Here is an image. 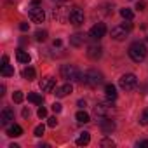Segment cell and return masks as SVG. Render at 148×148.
<instances>
[{
  "instance_id": "obj_22",
  "label": "cell",
  "mask_w": 148,
  "mask_h": 148,
  "mask_svg": "<svg viewBox=\"0 0 148 148\" xmlns=\"http://www.w3.org/2000/svg\"><path fill=\"white\" fill-rule=\"evenodd\" d=\"M75 119H77V122H80V124H87V122H89V113L84 112V110H80V112H77Z\"/></svg>"
},
{
  "instance_id": "obj_26",
  "label": "cell",
  "mask_w": 148,
  "mask_h": 148,
  "mask_svg": "<svg viewBox=\"0 0 148 148\" xmlns=\"http://www.w3.org/2000/svg\"><path fill=\"white\" fill-rule=\"evenodd\" d=\"M35 38H37L38 42H44V40L47 38V32H45V30H37V32H35Z\"/></svg>"
},
{
  "instance_id": "obj_27",
  "label": "cell",
  "mask_w": 148,
  "mask_h": 148,
  "mask_svg": "<svg viewBox=\"0 0 148 148\" xmlns=\"http://www.w3.org/2000/svg\"><path fill=\"white\" fill-rule=\"evenodd\" d=\"M23 99H25V94H23L21 91H16V92L12 94V101H14V103H23Z\"/></svg>"
},
{
  "instance_id": "obj_43",
  "label": "cell",
  "mask_w": 148,
  "mask_h": 148,
  "mask_svg": "<svg viewBox=\"0 0 148 148\" xmlns=\"http://www.w3.org/2000/svg\"><path fill=\"white\" fill-rule=\"evenodd\" d=\"M146 40H148V38H146Z\"/></svg>"
},
{
  "instance_id": "obj_15",
  "label": "cell",
  "mask_w": 148,
  "mask_h": 148,
  "mask_svg": "<svg viewBox=\"0 0 148 148\" xmlns=\"http://www.w3.org/2000/svg\"><path fill=\"white\" fill-rule=\"evenodd\" d=\"M73 92V87H71V82H68V84H64V86H61V87H56V96L58 98H64V96H68V94H71Z\"/></svg>"
},
{
  "instance_id": "obj_6",
  "label": "cell",
  "mask_w": 148,
  "mask_h": 148,
  "mask_svg": "<svg viewBox=\"0 0 148 148\" xmlns=\"http://www.w3.org/2000/svg\"><path fill=\"white\" fill-rule=\"evenodd\" d=\"M30 19H32L33 23H44V19H45V12H44V9H42L40 5L32 7V9H30Z\"/></svg>"
},
{
  "instance_id": "obj_25",
  "label": "cell",
  "mask_w": 148,
  "mask_h": 148,
  "mask_svg": "<svg viewBox=\"0 0 148 148\" xmlns=\"http://www.w3.org/2000/svg\"><path fill=\"white\" fill-rule=\"evenodd\" d=\"M2 75H4V77H12V75H14V68H12L11 64H4V66H2Z\"/></svg>"
},
{
  "instance_id": "obj_20",
  "label": "cell",
  "mask_w": 148,
  "mask_h": 148,
  "mask_svg": "<svg viewBox=\"0 0 148 148\" xmlns=\"http://www.w3.org/2000/svg\"><path fill=\"white\" fill-rule=\"evenodd\" d=\"M105 92H106V98L108 99H117V89H115L113 84H108L105 87Z\"/></svg>"
},
{
  "instance_id": "obj_30",
  "label": "cell",
  "mask_w": 148,
  "mask_h": 148,
  "mask_svg": "<svg viewBox=\"0 0 148 148\" xmlns=\"http://www.w3.org/2000/svg\"><path fill=\"white\" fill-rule=\"evenodd\" d=\"M44 131H45V127H44V125H37V127H35V136H37V138H40V136L44 134Z\"/></svg>"
},
{
  "instance_id": "obj_10",
  "label": "cell",
  "mask_w": 148,
  "mask_h": 148,
  "mask_svg": "<svg viewBox=\"0 0 148 148\" xmlns=\"http://www.w3.org/2000/svg\"><path fill=\"white\" fill-rule=\"evenodd\" d=\"M14 120V112L11 108H4L2 113H0V124L2 125H9Z\"/></svg>"
},
{
  "instance_id": "obj_42",
  "label": "cell",
  "mask_w": 148,
  "mask_h": 148,
  "mask_svg": "<svg viewBox=\"0 0 148 148\" xmlns=\"http://www.w3.org/2000/svg\"><path fill=\"white\" fill-rule=\"evenodd\" d=\"M54 2H64V0H54Z\"/></svg>"
},
{
  "instance_id": "obj_11",
  "label": "cell",
  "mask_w": 148,
  "mask_h": 148,
  "mask_svg": "<svg viewBox=\"0 0 148 148\" xmlns=\"http://www.w3.org/2000/svg\"><path fill=\"white\" fill-rule=\"evenodd\" d=\"M127 33H129V30L125 26H115V28H112V38H115V40H124L127 37Z\"/></svg>"
},
{
  "instance_id": "obj_18",
  "label": "cell",
  "mask_w": 148,
  "mask_h": 148,
  "mask_svg": "<svg viewBox=\"0 0 148 148\" xmlns=\"http://www.w3.org/2000/svg\"><path fill=\"white\" fill-rule=\"evenodd\" d=\"M16 59L19 61V63H23V64H28L30 63V54L26 52V51H23V49H18V52H16Z\"/></svg>"
},
{
  "instance_id": "obj_23",
  "label": "cell",
  "mask_w": 148,
  "mask_h": 148,
  "mask_svg": "<svg viewBox=\"0 0 148 148\" xmlns=\"http://www.w3.org/2000/svg\"><path fill=\"white\" fill-rule=\"evenodd\" d=\"M120 16H122L124 19H127V21H131V19L134 18V12H132L131 9H127V7H124V9H120Z\"/></svg>"
},
{
  "instance_id": "obj_1",
  "label": "cell",
  "mask_w": 148,
  "mask_h": 148,
  "mask_svg": "<svg viewBox=\"0 0 148 148\" xmlns=\"http://www.w3.org/2000/svg\"><path fill=\"white\" fill-rule=\"evenodd\" d=\"M146 45L143 44V42H132L131 45H129V58L132 59V61H136V63H141L145 58H146Z\"/></svg>"
},
{
  "instance_id": "obj_5",
  "label": "cell",
  "mask_w": 148,
  "mask_h": 148,
  "mask_svg": "<svg viewBox=\"0 0 148 148\" xmlns=\"http://www.w3.org/2000/svg\"><path fill=\"white\" fill-rule=\"evenodd\" d=\"M105 33H106V26H105V23H96V25L89 30V37H91V38H94V40L103 38V37H105Z\"/></svg>"
},
{
  "instance_id": "obj_8",
  "label": "cell",
  "mask_w": 148,
  "mask_h": 148,
  "mask_svg": "<svg viewBox=\"0 0 148 148\" xmlns=\"http://www.w3.org/2000/svg\"><path fill=\"white\" fill-rule=\"evenodd\" d=\"M99 127H101V131H103L105 134H110V132L115 131V122H113L112 119H108V117H101Z\"/></svg>"
},
{
  "instance_id": "obj_21",
  "label": "cell",
  "mask_w": 148,
  "mask_h": 148,
  "mask_svg": "<svg viewBox=\"0 0 148 148\" xmlns=\"http://www.w3.org/2000/svg\"><path fill=\"white\" fill-rule=\"evenodd\" d=\"M35 75H37V73H35V70H33L32 66H26V68L23 70V79H26V80H33Z\"/></svg>"
},
{
  "instance_id": "obj_38",
  "label": "cell",
  "mask_w": 148,
  "mask_h": 148,
  "mask_svg": "<svg viewBox=\"0 0 148 148\" xmlns=\"http://www.w3.org/2000/svg\"><path fill=\"white\" fill-rule=\"evenodd\" d=\"M138 146H141V148H148V141H139Z\"/></svg>"
},
{
  "instance_id": "obj_41",
  "label": "cell",
  "mask_w": 148,
  "mask_h": 148,
  "mask_svg": "<svg viewBox=\"0 0 148 148\" xmlns=\"http://www.w3.org/2000/svg\"><path fill=\"white\" fill-rule=\"evenodd\" d=\"M77 105H79V106H80V108H84V106H86V99H80V101H79V103H77Z\"/></svg>"
},
{
  "instance_id": "obj_36",
  "label": "cell",
  "mask_w": 148,
  "mask_h": 148,
  "mask_svg": "<svg viewBox=\"0 0 148 148\" xmlns=\"http://www.w3.org/2000/svg\"><path fill=\"white\" fill-rule=\"evenodd\" d=\"M21 113H23V117H25V119H28V117H30V110H28V108H23V112H21Z\"/></svg>"
},
{
  "instance_id": "obj_17",
  "label": "cell",
  "mask_w": 148,
  "mask_h": 148,
  "mask_svg": "<svg viewBox=\"0 0 148 148\" xmlns=\"http://www.w3.org/2000/svg\"><path fill=\"white\" fill-rule=\"evenodd\" d=\"M21 134H23V127L18 125V124H12V125L7 129V136H11V138H19Z\"/></svg>"
},
{
  "instance_id": "obj_7",
  "label": "cell",
  "mask_w": 148,
  "mask_h": 148,
  "mask_svg": "<svg viewBox=\"0 0 148 148\" xmlns=\"http://www.w3.org/2000/svg\"><path fill=\"white\" fill-rule=\"evenodd\" d=\"M112 108H113V106H110V103H96V106H94V115H96V117H108V115L112 113Z\"/></svg>"
},
{
  "instance_id": "obj_12",
  "label": "cell",
  "mask_w": 148,
  "mask_h": 148,
  "mask_svg": "<svg viewBox=\"0 0 148 148\" xmlns=\"http://www.w3.org/2000/svg\"><path fill=\"white\" fill-rule=\"evenodd\" d=\"M70 14L71 11H68V7H59L54 11V18L58 21H70Z\"/></svg>"
},
{
  "instance_id": "obj_29",
  "label": "cell",
  "mask_w": 148,
  "mask_h": 148,
  "mask_svg": "<svg viewBox=\"0 0 148 148\" xmlns=\"http://www.w3.org/2000/svg\"><path fill=\"white\" fill-rule=\"evenodd\" d=\"M47 125H49V127H56V125H58V119H56V117H49V119H47Z\"/></svg>"
},
{
  "instance_id": "obj_16",
  "label": "cell",
  "mask_w": 148,
  "mask_h": 148,
  "mask_svg": "<svg viewBox=\"0 0 148 148\" xmlns=\"http://www.w3.org/2000/svg\"><path fill=\"white\" fill-rule=\"evenodd\" d=\"M84 40H86V37H84L82 33H75V35L70 37V44H71L73 47H82V45H84Z\"/></svg>"
},
{
  "instance_id": "obj_14",
  "label": "cell",
  "mask_w": 148,
  "mask_h": 148,
  "mask_svg": "<svg viewBox=\"0 0 148 148\" xmlns=\"http://www.w3.org/2000/svg\"><path fill=\"white\" fill-rule=\"evenodd\" d=\"M54 86H56V80H54L52 77H45V79H42V82H40V89H42L44 92H51V91L54 89Z\"/></svg>"
},
{
  "instance_id": "obj_39",
  "label": "cell",
  "mask_w": 148,
  "mask_h": 148,
  "mask_svg": "<svg viewBox=\"0 0 148 148\" xmlns=\"http://www.w3.org/2000/svg\"><path fill=\"white\" fill-rule=\"evenodd\" d=\"M4 64H9V58L7 56H2V66Z\"/></svg>"
},
{
  "instance_id": "obj_35",
  "label": "cell",
  "mask_w": 148,
  "mask_h": 148,
  "mask_svg": "<svg viewBox=\"0 0 148 148\" xmlns=\"http://www.w3.org/2000/svg\"><path fill=\"white\" fill-rule=\"evenodd\" d=\"M28 28H30L28 23H21V25H19V30H21V32H28Z\"/></svg>"
},
{
  "instance_id": "obj_19",
  "label": "cell",
  "mask_w": 148,
  "mask_h": 148,
  "mask_svg": "<svg viewBox=\"0 0 148 148\" xmlns=\"http://www.w3.org/2000/svg\"><path fill=\"white\" fill-rule=\"evenodd\" d=\"M89 141H91V134L89 132H80V136L77 138V145L79 146H86V145H89Z\"/></svg>"
},
{
  "instance_id": "obj_32",
  "label": "cell",
  "mask_w": 148,
  "mask_h": 148,
  "mask_svg": "<svg viewBox=\"0 0 148 148\" xmlns=\"http://www.w3.org/2000/svg\"><path fill=\"white\" fill-rule=\"evenodd\" d=\"M37 115H38L40 119H45V117H47V110H45V108H38V112H37Z\"/></svg>"
},
{
  "instance_id": "obj_9",
  "label": "cell",
  "mask_w": 148,
  "mask_h": 148,
  "mask_svg": "<svg viewBox=\"0 0 148 148\" xmlns=\"http://www.w3.org/2000/svg\"><path fill=\"white\" fill-rule=\"evenodd\" d=\"M70 23L75 25V26H80L84 23V12L80 9H71V14H70Z\"/></svg>"
},
{
  "instance_id": "obj_37",
  "label": "cell",
  "mask_w": 148,
  "mask_h": 148,
  "mask_svg": "<svg viewBox=\"0 0 148 148\" xmlns=\"http://www.w3.org/2000/svg\"><path fill=\"white\" fill-rule=\"evenodd\" d=\"M52 45H54V47H61V45H63V42L58 38V40H54V42H52Z\"/></svg>"
},
{
  "instance_id": "obj_2",
  "label": "cell",
  "mask_w": 148,
  "mask_h": 148,
  "mask_svg": "<svg viewBox=\"0 0 148 148\" xmlns=\"http://www.w3.org/2000/svg\"><path fill=\"white\" fill-rule=\"evenodd\" d=\"M82 82H84L87 87L94 89V87H98V86L103 82V75H101L98 70H87L84 75H82Z\"/></svg>"
},
{
  "instance_id": "obj_33",
  "label": "cell",
  "mask_w": 148,
  "mask_h": 148,
  "mask_svg": "<svg viewBox=\"0 0 148 148\" xmlns=\"http://www.w3.org/2000/svg\"><path fill=\"white\" fill-rule=\"evenodd\" d=\"M101 146H115V143L112 139H103L101 141Z\"/></svg>"
},
{
  "instance_id": "obj_28",
  "label": "cell",
  "mask_w": 148,
  "mask_h": 148,
  "mask_svg": "<svg viewBox=\"0 0 148 148\" xmlns=\"http://www.w3.org/2000/svg\"><path fill=\"white\" fill-rule=\"evenodd\" d=\"M139 122H141L143 125H148V108H146V110H143V113H141V119H139Z\"/></svg>"
},
{
  "instance_id": "obj_40",
  "label": "cell",
  "mask_w": 148,
  "mask_h": 148,
  "mask_svg": "<svg viewBox=\"0 0 148 148\" xmlns=\"http://www.w3.org/2000/svg\"><path fill=\"white\" fill-rule=\"evenodd\" d=\"M42 4V0H32V5L33 7H37V5H40Z\"/></svg>"
},
{
  "instance_id": "obj_34",
  "label": "cell",
  "mask_w": 148,
  "mask_h": 148,
  "mask_svg": "<svg viewBox=\"0 0 148 148\" xmlns=\"http://www.w3.org/2000/svg\"><path fill=\"white\" fill-rule=\"evenodd\" d=\"M145 7H146L145 2H136V9H138V11H145Z\"/></svg>"
},
{
  "instance_id": "obj_31",
  "label": "cell",
  "mask_w": 148,
  "mask_h": 148,
  "mask_svg": "<svg viewBox=\"0 0 148 148\" xmlns=\"http://www.w3.org/2000/svg\"><path fill=\"white\" fill-rule=\"evenodd\" d=\"M51 108H52V112H54V113H59V112H61V110H63V106H61V105H59V103H54V105H52V106H51Z\"/></svg>"
},
{
  "instance_id": "obj_3",
  "label": "cell",
  "mask_w": 148,
  "mask_h": 148,
  "mask_svg": "<svg viewBox=\"0 0 148 148\" xmlns=\"http://www.w3.org/2000/svg\"><path fill=\"white\" fill-rule=\"evenodd\" d=\"M61 77L66 82H75V80H80V71L73 64H63L61 66Z\"/></svg>"
},
{
  "instance_id": "obj_24",
  "label": "cell",
  "mask_w": 148,
  "mask_h": 148,
  "mask_svg": "<svg viewBox=\"0 0 148 148\" xmlns=\"http://www.w3.org/2000/svg\"><path fill=\"white\" fill-rule=\"evenodd\" d=\"M28 101L33 103V105H42V98H40L37 92H30V94H28Z\"/></svg>"
},
{
  "instance_id": "obj_13",
  "label": "cell",
  "mask_w": 148,
  "mask_h": 148,
  "mask_svg": "<svg viewBox=\"0 0 148 148\" xmlns=\"http://www.w3.org/2000/svg\"><path fill=\"white\" fill-rule=\"evenodd\" d=\"M101 54H103V47L101 45H89L87 47V56L91 58V59H99L101 58Z\"/></svg>"
},
{
  "instance_id": "obj_4",
  "label": "cell",
  "mask_w": 148,
  "mask_h": 148,
  "mask_svg": "<svg viewBox=\"0 0 148 148\" xmlns=\"http://www.w3.org/2000/svg\"><path fill=\"white\" fill-rule=\"evenodd\" d=\"M119 86H120V89H124V91H132V89L138 86V79H136L134 73H125V75H122V77L119 79Z\"/></svg>"
}]
</instances>
